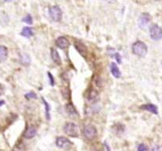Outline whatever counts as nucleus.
<instances>
[{
	"label": "nucleus",
	"instance_id": "obj_1",
	"mask_svg": "<svg viewBox=\"0 0 162 151\" xmlns=\"http://www.w3.org/2000/svg\"><path fill=\"white\" fill-rule=\"evenodd\" d=\"M148 51V47L142 41H137L132 45V52L138 57H145Z\"/></svg>",
	"mask_w": 162,
	"mask_h": 151
},
{
	"label": "nucleus",
	"instance_id": "obj_2",
	"mask_svg": "<svg viewBox=\"0 0 162 151\" xmlns=\"http://www.w3.org/2000/svg\"><path fill=\"white\" fill-rule=\"evenodd\" d=\"M63 130H64V132L66 133V135H67L70 136V137H79V127H78L77 124H75L74 123H66V124L64 125V127H63Z\"/></svg>",
	"mask_w": 162,
	"mask_h": 151
},
{
	"label": "nucleus",
	"instance_id": "obj_3",
	"mask_svg": "<svg viewBox=\"0 0 162 151\" xmlns=\"http://www.w3.org/2000/svg\"><path fill=\"white\" fill-rule=\"evenodd\" d=\"M83 135L85 139H89V140H93L95 139L97 135V128L93 125H86L84 127Z\"/></svg>",
	"mask_w": 162,
	"mask_h": 151
},
{
	"label": "nucleus",
	"instance_id": "obj_4",
	"mask_svg": "<svg viewBox=\"0 0 162 151\" xmlns=\"http://www.w3.org/2000/svg\"><path fill=\"white\" fill-rule=\"evenodd\" d=\"M150 36L153 40H160L162 39V29L157 24H153L150 29Z\"/></svg>",
	"mask_w": 162,
	"mask_h": 151
},
{
	"label": "nucleus",
	"instance_id": "obj_5",
	"mask_svg": "<svg viewBox=\"0 0 162 151\" xmlns=\"http://www.w3.org/2000/svg\"><path fill=\"white\" fill-rule=\"evenodd\" d=\"M55 144L59 148L63 149H70L72 146L73 143L70 140H69L67 138L63 137V136H60L55 140Z\"/></svg>",
	"mask_w": 162,
	"mask_h": 151
},
{
	"label": "nucleus",
	"instance_id": "obj_6",
	"mask_svg": "<svg viewBox=\"0 0 162 151\" xmlns=\"http://www.w3.org/2000/svg\"><path fill=\"white\" fill-rule=\"evenodd\" d=\"M49 14L51 16V19L55 22L60 21L62 19V16H63L61 9L58 6H54V7H51L49 9Z\"/></svg>",
	"mask_w": 162,
	"mask_h": 151
},
{
	"label": "nucleus",
	"instance_id": "obj_7",
	"mask_svg": "<svg viewBox=\"0 0 162 151\" xmlns=\"http://www.w3.org/2000/svg\"><path fill=\"white\" fill-rule=\"evenodd\" d=\"M74 47L78 51V52L82 55L84 58H86L88 55V48L84 44L83 42H80V41H75L74 42Z\"/></svg>",
	"mask_w": 162,
	"mask_h": 151
},
{
	"label": "nucleus",
	"instance_id": "obj_8",
	"mask_svg": "<svg viewBox=\"0 0 162 151\" xmlns=\"http://www.w3.org/2000/svg\"><path fill=\"white\" fill-rule=\"evenodd\" d=\"M151 20V16L148 13H144L140 16L139 20H138V24L141 29H145L148 26L149 23Z\"/></svg>",
	"mask_w": 162,
	"mask_h": 151
},
{
	"label": "nucleus",
	"instance_id": "obj_9",
	"mask_svg": "<svg viewBox=\"0 0 162 151\" xmlns=\"http://www.w3.org/2000/svg\"><path fill=\"white\" fill-rule=\"evenodd\" d=\"M55 44L60 49H67L70 45L68 39L64 36H60L55 41Z\"/></svg>",
	"mask_w": 162,
	"mask_h": 151
},
{
	"label": "nucleus",
	"instance_id": "obj_10",
	"mask_svg": "<svg viewBox=\"0 0 162 151\" xmlns=\"http://www.w3.org/2000/svg\"><path fill=\"white\" fill-rule=\"evenodd\" d=\"M36 131H37V130H36V127H34V126H29V127L26 129V131H25V138L27 139H32V138L35 137V135H36Z\"/></svg>",
	"mask_w": 162,
	"mask_h": 151
},
{
	"label": "nucleus",
	"instance_id": "obj_11",
	"mask_svg": "<svg viewBox=\"0 0 162 151\" xmlns=\"http://www.w3.org/2000/svg\"><path fill=\"white\" fill-rule=\"evenodd\" d=\"M66 112H67V114L71 117H79V113L76 110V109H75V107L73 105V104L71 103H68L66 105Z\"/></svg>",
	"mask_w": 162,
	"mask_h": 151
},
{
	"label": "nucleus",
	"instance_id": "obj_12",
	"mask_svg": "<svg viewBox=\"0 0 162 151\" xmlns=\"http://www.w3.org/2000/svg\"><path fill=\"white\" fill-rule=\"evenodd\" d=\"M51 59L52 61H54V63L58 65H60L62 63L61 61V58H60V55L59 54L58 51H56L55 49L54 48H51Z\"/></svg>",
	"mask_w": 162,
	"mask_h": 151
},
{
	"label": "nucleus",
	"instance_id": "obj_13",
	"mask_svg": "<svg viewBox=\"0 0 162 151\" xmlns=\"http://www.w3.org/2000/svg\"><path fill=\"white\" fill-rule=\"evenodd\" d=\"M142 109H144V110L149 111V112L155 114H158V109H157V107L154 104H145V105H142L140 107Z\"/></svg>",
	"mask_w": 162,
	"mask_h": 151
},
{
	"label": "nucleus",
	"instance_id": "obj_14",
	"mask_svg": "<svg viewBox=\"0 0 162 151\" xmlns=\"http://www.w3.org/2000/svg\"><path fill=\"white\" fill-rule=\"evenodd\" d=\"M110 70H111L112 74V76L115 78H120L121 77V72L120 71L117 64L115 62L111 63V64H110Z\"/></svg>",
	"mask_w": 162,
	"mask_h": 151
},
{
	"label": "nucleus",
	"instance_id": "obj_15",
	"mask_svg": "<svg viewBox=\"0 0 162 151\" xmlns=\"http://www.w3.org/2000/svg\"><path fill=\"white\" fill-rule=\"evenodd\" d=\"M112 130L113 132L115 133L117 135H120L123 134L125 131V127L123 124H115L114 126L112 127Z\"/></svg>",
	"mask_w": 162,
	"mask_h": 151
},
{
	"label": "nucleus",
	"instance_id": "obj_16",
	"mask_svg": "<svg viewBox=\"0 0 162 151\" xmlns=\"http://www.w3.org/2000/svg\"><path fill=\"white\" fill-rule=\"evenodd\" d=\"M8 56V50L6 47L0 46V62L5 61Z\"/></svg>",
	"mask_w": 162,
	"mask_h": 151
},
{
	"label": "nucleus",
	"instance_id": "obj_17",
	"mask_svg": "<svg viewBox=\"0 0 162 151\" xmlns=\"http://www.w3.org/2000/svg\"><path fill=\"white\" fill-rule=\"evenodd\" d=\"M21 35L26 38H29L34 35V32H33V30H32V28L25 27L24 29H22V32H21Z\"/></svg>",
	"mask_w": 162,
	"mask_h": 151
},
{
	"label": "nucleus",
	"instance_id": "obj_18",
	"mask_svg": "<svg viewBox=\"0 0 162 151\" xmlns=\"http://www.w3.org/2000/svg\"><path fill=\"white\" fill-rule=\"evenodd\" d=\"M99 99V95L96 90H92L89 94V100L90 102H97Z\"/></svg>",
	"mask_w": 162,
	"mask_h": 151
},
{
	"label": "nucleus",
	"instance_id": "obj_19",
	"mask_svg": "<svg viewBox=\"0 0 162 151\" xmlns=\"http://www.w3.org/2000/svg\"><path fill=\"white\" fill-rule=\"evenodd\" d=\"M21 62L24 65H26V66H28L31 62L30 57L27 54H23V55H21Z\"/></svg>",
	"mask_w": 162,
	"mask_h": 151
},
{
	"label": "nucleus",
	"instance_id": "obj_20",
	"mask_svg": "<svg viewBox=\"0 0 162 151\" xmlns=\"http://www.w3.org/2000/svg\"><path fill=\"white\" fill-rule=\"evenodd\" d=\"M42 100H43V103H44V105H45V106L46 118L48 121H50V120H51V115H50V109H51V108H50V105H49V104L46 102V100H45L44 98H42Z\"/></svg>",
	"mask_w": 162,
	"mask_h": 151
},
{
	"label": "nucleus",
	"instance_id": "obj_21",
	"mask_svg": "<svg viewBox=\"0 0 162 151\" xmlns=\"http://www.w3.org/2000/svg\"><path fill=\"white\" fill-rule=\"evenodd\" d=\"M22 21L28 24H32V17H31L30 14H28L27 16H26V17L23 18Z\"/></svg>",
	"mask_w": 162,
	"mask_h": 151
},
{
	"label": "nucleus",
	"instance_id": "obj_22",
	"mask_svg": "<svg viewBox=\"0 0 162 151\" xmlns=\"http://www.w3.org/2000/svg\"><path fill=\"white\" fill-rule=\"evenodd\" d=\"M137 150L138 151H149V148L145 144H144V143H141V144L138 145V149H137Z\"/></svg>",
	"mask_w": 162,
	"mask_h": 151
},
{
	"label": "nucleus",
	"instance_id": "obj_23",
	"mask_svg": "<svg viewBox=\"0 0 162 151\" xmlns=\"http://www.w3.org/2000/svg\"><path fill=\"white\" fill-rule=\"evenodd\" d=\"M27 99H36V95L34 93V92H29V93L26 94L25 95Z\"/></svg>",
	"mask_w": 162,
	"mask_h": 151
},
{
	"label": "nucleus",
	"instance_id": "obj_24",
	"mask_svg": "<svg viewBox=\"0 0 162 151\" xmlns=\"http://www.w3.org/2000/svg\"><path fill=\"white\" fill-rule=\"evenodd\" d=\"M48 78H49L50 84H51V86H54V85H55V79H54V77H53L52 74H51V73H48Z\"/></svg>",
	"mask_w": 162,
	"mask_h": 151
},
{
	"label": "nucleus",
	"instance_id": "obj_25",
	"mask_svg": "<svg viewBox=\"0 0 162 151\" xmlns=\"http://www.w3.org/2000/svg\"><path fill=\"white\" fill-rule=\"evenodd\" d=\"M115 58H116V61H117V62L119 63V64H121L122 63L121 56H120V55L119 54V53H116V54H115Z\"/></svg>",
	"mask_w": 162,
	"mask_h": 151
},
{
	"label": "nucleus",
	"instance_id": "obj_26",
	"mask_svg": "<svg viewBox=\"0 0 162 151\" xmlns=\"http://www.w3.org/2000/svg\"><path fill=\"white\" fill-rule=\"evenodd\" d=\"M151 151H160V146H157V145H156V146H154V147H153L152 150H151Z\"/></svg>",
	"mask_w": 162,
	"mask_h": 151
},
{
	"label": "nucleus",
	"instance_id": "obj_27",
	"mask_svg": "<svg viewBox=\"0 0 162 151\" xmlns=\"http://www.w3.org/2000/svg\"><path fill=\"white\" fill-rule=\"evenodd\" d=\"M4 104H5V102H4L3 100H0V107L2 106V105H3Z\"/></svg>",
	"mask_w": 162,
	"mask_h": 151
},
{
	"label": "nucleus",
	"instance_id": "obj_28",
	"mask_svg": "<svg viewBox=\"0 0 162 151\" xmlns=\"http://www.w3.org/2000/svg\"><path fill=\"white\" fill-rule=\"evenodd\" d=\"M5 2H12L13 0H4Z\"/></svg>",
	"mask_w": 162,
	"mask_h": 151
}]
</instances>
